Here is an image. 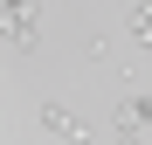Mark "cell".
Masks as SVG:
<instances>
[{
	"mask_svg": "<svg viewBox=\"0 0 152 145\" xmlns=\"http://www.w3.org/2000/svg\"><path fill=\"white\" fill-rule=\"evenodd\" d=\"M35 125H42L48 138H56V145H97V138H90V125H83V117H76V111L62 104V97H48V104L35 111Z\"/></svg>",
	"mask_w": 152,
	"mask_h": 145,
	"instance_id": "cell-1",
	"label": "cell"
},
{
	"mask_svg": "<svg viewBox=\"0 0 152 145\" xmlns=\"http://www.w3.org/2000/svg\"><path fill=\"white\" fill-rule=\"evenodd\" d=\"M42 35V0H7V48L21 55V48H35Z\"/></svg>",
	"mask_w": 152,
	"mask_h": 145,
	"instance_id": "cell-2",
	"label": "cell"
},
{
	"mask_svg": "<svg viewBox=\"0 0 152 145\" xmlns=\"http://www.w3.org/2000/svg\"><path fill=\"white\" fill-rule=\"evenodd\" d=\"M118 111H132V117H138V125L152 131V90H138V97H124V104H118Z\"/></svg>",
	"mask_w": 152,
	"mask_h": 145,
	"instance_id": "cell-5",
	"label": "cell"
},
{
	"mask_svg": "<svg viewBox=\"0 0 152 145\" xmlns=\"http://www.w3.org/2000/svg\"><path fill=\"white\" fill-rule=\"evenodd\" d=\"M111 145H145V125L132 111H118V125H111Z\"/></svg>",
	"mask_w": 152,
	"mask_h": 145,
	"instance_id": "cell-4",
	"label": "cell"
},
{
	"mask_svg": "<svg viewBox=\"0 0 152 145\" xmlns=\"http://www.w3.org/2000/svg\"><path fill=\"white\" fill-rule=\"evenodd\" d=\"M124 28H132V42L152 55V0H132V7H124Z\"/></svg>",
	"mask_w": 152,
	"mask_h": 145,
	"instance_id": "cell-3",
	"label": "cell"
}]
</instances>
